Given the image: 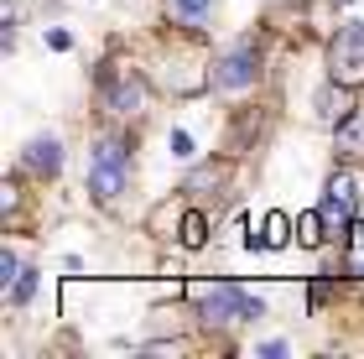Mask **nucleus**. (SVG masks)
I'll return each instance as SVG.
<instances>
[{
	"label": "nucleus",
	"instance_id": "f257e3e1",
	"mask_svg": "<svg viewBox=\"0 0 364 359\" xmlns=\"http://www.w3.org/2000/svg\"><path fill=\"white\" fill-rule=\"evenodd\" d=\"M198 313H203L208 323H250V318H266V302L250 297L245 286H198Z\"/></svg>",
	"mask_w": 364,
	"mask_h": 359
},
{
	"label": "nucleus",
	"instance_id": "f03ea898",
	"mask_svg": "<svg viewBox=\"0 0 364 359\" xmlns=\"http://www.w3.org/2000/svg\"><path fill=\"white\" fill-rule=\"evenodd\" d=\"M125 177H130V156H125V146L120 141H99L94 146V156H89V193L99 203H114L125 193Z\"/></svg>",
	"mask_w": 364,
	"mask_h": 359
},
{
	"label": "nucleus",
	"instance_id": "7ed1b4c3",
	"mask_svg": "<svg viewBox=\"0 0 364 359\" xmlns=\"http://www.w3.org/2000/svg\"><path fill=\"white\" fill-rule=\"evenodd\" d=\"M260 78V53L250 42H240V47H229V53L213 63V89H224V94H240V89H250Z\"/></svg>",
	"mask_w": 364,
	"mask_h": 359
},
{
	"label": "nucleus",
	"instance_id": "20e7f679",
	"mask_svg": "<svg viewBox=\"0 0 364 359\" xmlns=\"http://www.w3.org/2000/svg\"><path fill=\"white\" fill-rule=\"evenodd\" d=\"M354 203H359L354 177L349 172H333V177H328V188H323V219H328V230H333V235L354 224Z\"/></svg>",
	"mask_w": 364,
	"mask_h": 359
},
{
	"label": "nucleus",
	"instance_id": "39448f33",
	"mask_svg": "<svg viewBox=\"0 0 364 359\" xmlns=\"http://www.w3.org/2000/svg\"><path fill=\"white\" fill-rule=\"evenodd\" d=\"M21 167L31 177H58L63 172V141L58 136H31L26 151H21Z\"/></svg>",
	"mask_w": 364,
	"mask_h": 359
},
{
	"label": "nucleus",
	"instance_id": "423d86ee",
	"mask_svg": "<svg viewBox=\"0 0 364 359\" xmlns=\"http://www.w3.org/2000/svg\"><path fill=\"white\" fill-rule=\"evenodd\" d=\"M105 105L114 109V115H141V105H146V84H141L136 73H120V78L109 84Z\"/></svg>",
	"mask_w": 364,
	"mask_h": 359
},
{
	"label": "nucleus",
	"instance_id": "0eeeda50",
	"mask_svg": "<svg viewBox=\"0 0 364 359\" xmlns=\"http://www.w3.org/2000/svg\"><path fill=\"white\" fill-rule=\"evenodd\" d=\"M333 78L349 89H364V47L359 42H333Z\"/></svg>",
	"mask_w": 364,
	"mask_h": 359
},
{
	"label": "nucleus",
	"instance_id": "6e6552de",
	"mask_svg": "<svg viewBox=\"0 0 364 359\" xmlns=\"http://www.w3.org/2000/svg\"><path fill=\"white\" fill-rule=\"evenodd\" d=\"M349 84H338V78H333V84H328L323 94H318V115L328 120V125H343V120H349L354 115V100H349Z\"/></svg>",
	"mask_w": 364,
	"mask_h": 359
},
{
	"label": "nucleus",
	"instance_id": "1a4fd4ad",
	"mask_svg": "<svg viewBox=\"0 0 364 359\" xmlns=\"http://www.w3.org/2000/svg\"><path fill=\"white\" fill-rule=\"evenodd\" d=\"M182 245H188V250H203V245H208V219L198 214V208L182 214Z\"/></svg>",
	"mask_w": 364,
	"mask_h": 359
},
{
	"label": "nucleus",
	"instance_id": "9d476101",
	"mask_svg": "<svg viewBox=\"0 0 364 359\" xmlns=\"http://www.w3.org/2000/svg\"><path fill=\"white\" fill-rule=\"evenodd\" d=\"M338 151L364 156V115H349V120L338 125Z\"/></svg>",
	"mask_w": 364,
	"mask_h": 359
},
{
	"label": "nucleus",
	"instance_id": "9b49d317",
	"mask_svg": "<svg viewBox=\"0 0 364 359\" xmlns=\"http://www.w3.org/2000/svg\"><path fill=\"white\" fill-rule=\"evenodd\" d=\"M177 21H188V26H203L208 21V11H213V0H167Z\"/></svg>",
	"mask_w": 364,
	"mask_h": 359
},
{
	"label": "nucleus",
	"instance_id": "f8f14e48",
	"mask_svg": "<svg viewBox=\"0 0 364 359\" xmlns=\"http://www.w3.org/2000/svg\"><path fill=\"white\" fill-rule=\"evenodd\" d=\"M323 208H307V214H296V240L302 245H323Z\"/></svg>",
	"mask_w": 364,
	"mask_h": 359
},
{
	"label": "nucleus",
	"instance_id": "ddd939ff",
	"mask_svg": "<svg viewBox=\"0 0 364 359\" xmlns=\"http://www.w3.org/2000/svg\"><path fill=\"white\" fill-rule=\"evenodd\" d=\"M266 245H287L291 240V219L287 214H266V235H260Z\"/></svg>",
	"mask_w": 364,
	"mask_h": 359
},
{
	"label": "nucleus",
	"instance_id": "4468645a",
	"mask_svg": "<svg viewBox=\"0 0 364 359\" xmlns=\"http://www.w3.org/2000/svg\"><path fill=\"white\" fill-rule=\"evenodd\" d=\"M31 291H37V271H21V276H16V286H11V302H26Z\"/></svg>",
	"mask_w": 364,
	"mask_h": 359
},
{
	"label": "nucleus",
	"instance_id": "2eb2a0df",
	"mask_svg": "<svg viewBox=\"0 0 364 359\" xmlns=\"http://www.w3.org/2000/svg\"><path fill=\"white\" fill-rule=\"evenodd\" d=\"M16 276H21V260L6 250V255H0V286H16Z\"/></svg>",
	"mask_w": 364,
	"mask_h": 359
},
{
	"label": "nucleus",
	"instance_id": "dca6fc26",
	"mask_svg": "<svg viewBox=\"0 0 364 359\" xmlns=\"http://www.w3.org/2000/svg\"><path fill=\"white\" fill-rule=\"evenodd\" d=\"M172 151L177 156H193V136H188V130H177V136H172Z\"/></svg>",
	"mask_w": 364,
	"mask_h": 359
}]
</instances>
